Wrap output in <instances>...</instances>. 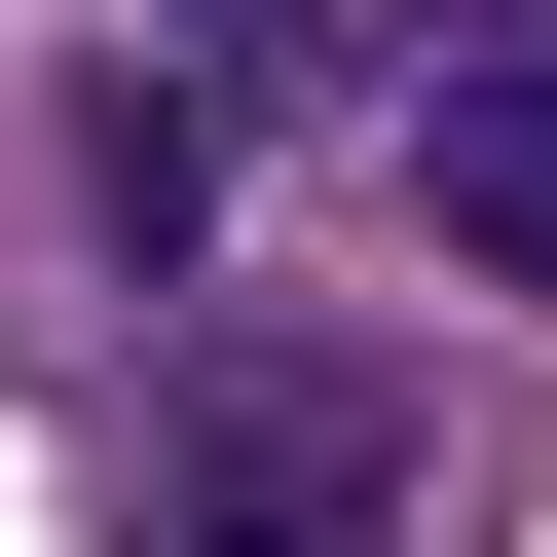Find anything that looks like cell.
<instances>
[{"label":"cell","mask_w":557,"mask_h":557,"mask_svg":"<svg viewBox=\"0 0 557 557\" xmlns=\"http://www.w3.org/2000/svg\"><path fill=\"white\" fill-rule=\"evenodd\" d=\"M409 223L483 298H557V38H409Z\"/></svg>","instance_id":"obj_1"},{"label":"cell","mask_w":557,"mask_h":557,"mask_svg":"<svg viewBox=\"0 0 557 557\" xmlns=\"http://www.w3.org/2000/svg\"><path fill=\"white\" fill-rule=\"evenodd\" d=\"M75 260H223V75H186V38L75 75Z\"/></svg>","instance_id":"obj_3"},{"label":"cell","mask_w":557,"mask_h":557,"mask_svg":"<svg viewBox=\"0 0 557 557\" xmlns=\"http://www.w3.org/2000/svg\"><path fill=\"white\" fill-rule=\"evenodd\" d=\"M149 520H409V409H335V372H223V409L149 446Z\"/></svg>","instance_id":"obj_2"}]
</instances>
